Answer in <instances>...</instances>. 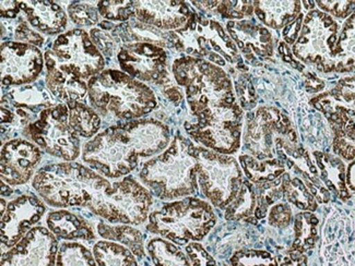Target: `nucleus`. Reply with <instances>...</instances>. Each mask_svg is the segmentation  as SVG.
I'll use <instances>...</instances> for the list:
<instances>
[{"instance_id":"obj_1","label":"nucleus","mask_w":355,"mask_h":266,"mask_svg":"<svg viewBox=\"0 0 355 266\" xmlns=\"http://www.w3.org/2000/svg\"><path fill=\"white\" fill-rule=\"evenodd\" d=\"M32 184L53 208L83 206L112 224L141 225L153 203L151 192L134 177L111 182L90 167L72 161L45 166Z\"/></svg>"},{"instance_id":"obj_2","label":"nucleus","mask_w":355,"mask_h":266,"mask_svg":"<svg viewBox=\"0 0 355 266\" xmlns=\"http://www.w3.org/2000/svg\"><path fill=\"white\" fill-rule=\"evenodd\" d=\"M170 140V129L164 123L140 118L98 133L83 145V159L102 176L117 179L134 172L140 159L168 149Z\"/></svg>"},{"instance_id":"obj_3","label":"nucleus","mask_w":355,"mask_h":266,"mask_svg":"<svg viewBox=\"0 0 355 266\" xmlns=\"http://www.w3.org/2000/svg\"><path fill=\"white\" fill-rule=\"evenodd\" d=\"M197 168V146L178 134L168 149L142 166L139 178L152 195L170 201L195 195Z\"/></svg>"},{"instance_id":"obj_4","label":"nucleus","mask_w":355,"mask_h":266,"mask_svg":"<svg viewBox=\"0 0 355 266\" xmlns=\"http://www.w3.org/2000/svg\"><path fill=\"white\" fill-rule=\"evenodd\" d=\"M88 90L91 106L105 118L136 121L157 107L155 92L119 70H104L91 78Z\"/></svg>"},{"instance_id":"obj_5","label":"nucleus","mask_w":355,"mask_h":266,"mask_svg":"<svg viewBox=\"0 0 355 266\" xmlns=\"http://www.w3.org/2000/svg\"><path fill=\"white\" fill-rule=\"evenodd\" d=\"M173 75L185 89L188 105L195 117L205 110L237 104L227 72L205 59L193 56L176 59Z\"/></svg>"},{"instance_id":"obj_6","label":"nucleus","mask_w":355,"mask_h":266,"mask_svg":"<svg viewBox=\"0 0 355 266\" xmlns=\"http://www.w3.org/2000/svg\"><path fill=\"white\" fill-rule=\"evenodd\" d=\"M216 223L211 205L198 197H188L152 212L147 231L184 246L202 240Z\"/></svg>"},{"instance_id":"obj_7","label":"nucleus","mask_w":355,"mask_h":266,"mask_svg":"<svg viewBox=\"0 0 355 266\" xmlns=\"http://www.w3.org/2000/svg\"><path fill=\"white\" fill-rule=\"evenodd\" d=\"M171 41L180 51L191 56L206 57L214 64L225 66L237 62L240 69L248 70L243 64L235 44L216 21L207 20L193 12L191 20L183 28L171 32Z\"/></svg>"},{"instance_id":"obj_8","label":"nucleus","mask_w":355,"mask_h":266,"mask_svg":"<svg viewBox=\"0 0 355 266\" xmlns=\"http://www.w3.org/2000/svg\"><path fill=\"white\" fill-rule=\"evenodd\" d=\"M198 184L216 208L227 209L244 181L242 168L234 157L197 148Z\"/></svg>"},{"instance_id":"obj_9","label":"nucleus","mask_w":355,"mask_h":266,"mask_svg":"<svg viewBox=\"0 0 355 266\" xmlns=\"http://www.w3.org/2000/svg\"><path fill=\"white\" fill-rule=\"evenodd\" d=\"M195 123H186L188 134L210 151L230 155L239 151L242 140L243 110L240 106L214 108L196 116Z\"/></svg>"},{"instance_id":"obj_10","label":"nucleus","mask_w":355,"mask_h":266,"mask_svg":"<svg viewBox=\"0 0 355 266\" xmlns=\"http://www.w3.org/2000/svg\"><path fill=\"white\" fill-rule=\"evenodd\" d=\"M24 133L52 157L72 161L80 155V140L70 125L69 107L64 104L42 110L39 119L30 123Z\"/></svg>"},{"instance_id":"obj_11","label":"nucleus","mask_w":355,"mask_h":266,"mask_svg":"<svg viewBox=\"0 0 355 266\" xmlns=\"http://www.w3.org/2000/svg\"><path fill=\"white\" fill-rule=\"evenodd\" d=\"M46 66L90 80L103 71V55L83 30H71L57 37L52 48L45 53Z\"/></svg>"},{"instance_id":"obj_12","label":"nucleus","mask_w":355,"mask_h":266,"mask_svg":"<svg viewBox=\"0 0 355 266\" xmlns=\"http://www.w3.org/2000/svg\"><path fill=\"white\" fill-rule=\"evenodd\" d=\"M339 24L331 16L320 10H311L304 20L301 35L294 43L297 59L314 64L320 71H335L334 51L337 45Z\"/></svg>"},{"instance_id":"obj_13","label":"nucleus","mask_w":355,"mask_h":266,"mask_svg":"<svg viewBox=\"0 0 355 266\" xmlns=\"http://www.w3.org/2000/svg\"><path fill=\"white\" fill-rule=\"evenodd\" d=\"M160 44L150 42L124 44L117 51L121 70L134 79L164 85L170 81L166 72V53Z\"/></svg>"},{"instance_id":"obj_14","label":"nucleus","mask_w":355,"mask_h":266,"mask_svg":"<svg viewBox=\"0 0 355 266\" xmlns=\"http://www.w3.org/2000/svg\"><path fill=\"white\" fill-rule=\"evenodd\" d=\"M44 58L37 47L24 42H6L1 45V82L26 85L43 70Z\"/></svg>"},{"instance_id":"obj_15","label":"nucleus","mask_w":355,"mask_h":266,"mask_svg":"<svg viewBox=\"0 0 355 266\" xmlns=\"http://www.w3.org/2000/svg\"><path fill=\"white\" fill-rule=\"evenodd\" d=\"M58 241L47 228H32L1 258V266H56Z\"/></svg>"},{"instance_id":"obj_16","label":"nucleus","mask_w":355,"mask_h":266,"mask_svg":"<svg viewBox=\"0 0 355 266\" xmlns=\"http://www.w3.org/2000/svg\"><path fill=\"white\" fill-rule=\"evenodd\" d=\"M44 203L33 195H24L12 200L1 211V245L3 248L16 246L31 231L45 213Z\"/></svg>"},{"instance_id":"obj_17","label":"nucleus","mask_w":355,"mask_h":266,"mask_svg":"<svg viewBox=\"0 0 355 266\" xmlns=\"http://www.w3.org/2000/svg\"><path fill=\"white\" fill-rule=\"evenodd\" d=\"M41 159V150L30 141L17 139L7 142L1 150V181L10 186L26 184Z\"/></svg>"},{"instance_id":"obj_18","label":"nucleus","mask_w":355,"mask_h":266,"mask_svg":"<svg viewBox=\"0 0 355 266\" xmlns=\"http://www.w3.org/2000/svg\"><path fill=\"white\" fill-rule=\"evenodd\" d=\"M193 12L184 1H135V17L141 24L165 31L180 30Z\"/></svg>"},{"instance_id":"obj_19","label":"nucleus","mask_w":355,"mask_h":266,"mask_svg":"<svg viewBox=\"0 0 355 266\" xmlns=\"http://www.w3.org/2000/svg\"><path fill=\"white\" fill-rule=\"evenodd\" d=\"M227 28L246 58L272 56V37L261 24L250 20L230 21Z\"/></svg>"},{"instance_id":"obj_20","label":"nucleus","mask_w":355,"mask_h":266,"mask_svg":"<svg viewBox=\"0 0 355 266\" xmlns=\"http://www.w3.org/2000/svg\"><path fill=\"white\" fill-rule=\"evenodd\" d=\"M28 24L37 31L45 34H57L67 26V15L55 1H18Z\"/></svg>"},{"instance_id":"obj_21","label":"nucleus","mask_w":355,"mask_h":266,"mask_svg":"<svg viewBox=\"0 0 355 266\" xmlns=\"http://www.w3.org/2000/svg\"><path fill=\"white\" fill-rule=\"evenodd\" d=\"M47 227L64 240H92L96 238L92 226L85 218L67 210L54 211L46 218Z\"/></svg>"},{"instance_id":"obj_22","label":"nucleus","mask_w":355,"mask_h":266,"mask_svg":"<svg viewBox=\"0 0 355 266\" xmlns=\"http://www.w3.org/2000/svg\"><path fill=\"white\" fill-rule=\"evenodd\" d=\"M46 85L49 90L67 103L83 102L89 94L88 83L81 78L60 71L54 66H46Z\"/></svg>"},{"instance_id":"obj_23","label":"nucleus","mask_w":355,"mask_h":266,"mask_svg":"<svg viewBox=\"0 0 355 266\" xmlns=\"http://www.w3.org/2000/svg\"><path fill=\"white\" fill-rule=\"evenodd\" d=\"M334 129L332 150L336 155L345 161L355 159V121L343 112H334L326 115Z\"/></svg>"},{"instance_id":"obj_24","label":"nucleus","mask_w":355,"mask_h":266,"mask_svg":"<svg viewBox=\"0 0 355 266\" xmlns=\"http://www.w3.org/2000/svg\"><path fill=\"white\" fill-rule=\"evenodd\" d=\"M255 12L263 24L279 30L301 15L300 1H255Z\"/></svg>"},{"instance_id":"obj_25","label":"nucleus","mask_w":355,"mask_h":266,"mask_svg":"<svg viewBox=\"0 0 355 266\" xmlns=\"http://www.w3.org/2000/svg\"><path fill=\"white\" fill-rule=\"evenodd\" d=\"M313 155L316 161L317 168L320 170L322 179L327 188L335 192L343 201L349 199L350 193L347 187V177L343 161L331 154L322 152H314Z\"/></svg>"},{"instance_id":"obj_26","label":"nucleus","mask_w":355,"mask_h":266,"mask_svg":"<svg viewBox=\"0 0 355 266\" xmlns=\"http://www.w3.org/2000/svg\"><path fill=\"white\" fill-rule=\"evenodd\" d=\"M240 163L252 184H263L266 182L275 181L286 174V163L279 159H259L248 154L240 155Z\"/></svg>"},{"instance_id":"obj_27","label":"nucleus","mask_w":355,"mask_h":266,"mask_svg":"<svg viewBox=\"0 0 355 266\" xmlns=\"http://www.w3.org/2000/svg\"><path fill=\"white\" fill-rule=\"evenodd\" d=\"M336 72L355 69V11L349 17L334 51Z\"/></svg>"},{"instance_id":"obj_28","label":"nucleus","mask_w":355,"mask_h":266,"mask_svg":"<svg viewBox=\"0 0 355 266\" xmlns=\"http://www.w3.org/2000/svg\"><path fill=\"white\" fill-rule=\"evenodd\" d=\"M98 233L106 240L119 242L121 246L126 247L139 260L144 258L146 254H144V237L136 228L125 224L119 226H110L107 224L100 223L98 225Z\"/></svg>"},{"instance_id":"obj_29","label":"nucleus","mask_w":355,"mask_h":266,"mask_svg":"<svg viewBox=\"0 0 355 266\" xmlns=\"http://www.w3.org/2000/svg\"><path fill=\"white\" fill-rule=\"evenodd\" d=\"M320 220L314 213L304 211L296 215L294 220V241L292 250L305 254L314 248L318 240Z\"/></svg>"},{"instance_id":"obj_30","label":"nucleus","mask_w":355,"mask_h":266,"mask_svg":"<svg viewBox=\"0 0 355 266\" xmlns=\"http://www.w3.org/2000/svg\"><path fill=\"white\" fill-rule=\"evenodd\" d=\"M93 256L98 266H138L132 251L114 241H98L93 247Z\"/></svg>"},{"instance_id":"obj_31","label":"nucleus","mask_w":355,"mask_h":266,"mask_svg":"<svg viewBox=\"0 0 355 266\" xmlns=\"http://www.w3.org/2000/svg\"><path fill=\"white\" fill-rule=\"evenodd\" d=\"M257 193L248 179H244L240 191L225 209L227 220H250L257 209Z\"/></svg>"},{"instance_id":"obj_32","label":"nucleus","mask_w":355,"mask_h":266,"mask_svg":"<svg viewBox=\"0 0 355 266\" xmlns=\"http://www.w3.org/2000/svg\"><path fill=\"white\" fill-rule=\"evenodd\" d=\"M147 250L155 266H193L183 251L170 240L152 239L148 242Z\"/></svg>"},{"instance_id":"obj_33","label":"nucleus","mask_w":355,"mask_h":266,"mask_svg":"<svg viewBox=\"0 0 355 266\" xmlns=\"http://www.w3.org/2000/svg\"><path fill=\"white\" fill-rule=\"evenodd\" d=\"M7 98H10L13 107L22 109H31L33 112L41 110V108L53 107L54 103L49 93L39 85H24L11 91ZM42 112V110H41Z\"/></svg>"},{"instance_id":"obj_34","label":"nucleus","mask_w":355,"mask_h":266,"mask_svg":"<svg viewBox=\"0 0 355 266\" xmlns=\"http://www.w3.org/2000/svg\"><path fill=\"white\" fill-rule=\"evenodd\" d=\"M69 107V123L78 136L92 138L101 128L100 115L83 103L67 104Z\"/></svg>"},{"instance_id":"obj_35","label":"nucleus","mask_w":355,"mask_h":266,"mask_svg":"<svg viewBox=\"0 0 355 266\" xmlns=\"http://www.w3.org/2000/svg\"><path fill=\"white\" fill-rule=\"evenodd\" d=\"M282 187L284 197H286L288 203L295 205L300 210L309 212L316 211V199L311 195L302 177L290 176L286 172L282 176Z\"/></svg>"},{"instance_id":"obj_36","label":"nucleus","mask_w":355,"mask_h":266,"mask_svg":"<svg viewBox=\"0 0 355 266\" xmlns=\"http://www.w3.org/2000/svg\"><path fill=\"white\" fill-rule=\"evenodd\" d=\"M56 266H98V263L83 243L64 242L57 252Z\"/></svg>"},{"instance_id":"obj_37","label":"nucleus","mask_w":355,"mask_h":266,"mask_svg":"<svg viewBox=\"0 0 355 266\" xmlns=\"http://www.w3.org/2000/svg\"><path fill=\"white\" fill-rule=\"evenodd\" d=\"M232 266H279V260L269 251L246 249L237 251L231 258Z\"/></svg>"},{"instance_id":"obj_38","label":"nucleus","mask_w":355,"mask_h":266,"mask_svg":"<svg viewBox=\"0 0 355 266\" xmlns=\"http://www.w3.org/2000/svg\"><path fill=\"white\" fill-rule=\"evenodd\" d=\"M98 12L110 21L126 22L135 16V1H98Z\"/></svg>"},{"instance_id":"obj_39","label":"nucleus","mask_w":355,"mask_h":266,"mask_svg":"<svg viewBox=\"0 0 355 266\" xmlns=\"http://www.w3.org/2000/svg\"><path fill=\"white\" fill-rule=\"evenodd\" d=\"M255 1H214V10L223 18L243 19L252 17L255 11Z\"/></svg>"},{"instance_id":"obj_40","label":"nucleus","mask_w":355,"mask_h":266,"mask_svg":"<svg viewBox=\"0 0 355 266\" xmlns=\"http://www.w3.org/2000/svg\"><path fill=\"white\" fill-rule=\"evenodd\" d=\"M68 13L73 24L91 26L98 24V9L87 3H72L68 7Z\"/></svg>"},{"instance_id":"obj_41","label":"nucleus","mask_w":355,"mask_h":266,"mask_svg":"<svg viewBox=\"0 0 355 266\" xmlns=\"http://www.w3.org/2000/svg\"><path fill=\"white\" fill-rule=\"evenodd\" d=\"M91 39L98 51L106 57L113 56L114 51H119V44L116 43L111 32L101 31L100 28L91 30Z\"/></svg>"},{"instance_id":"obj_42","label":"nucleus","mask_w":355,"mask_h":266,"mask_svg":"<svg viewBox=\"0 0 355 266\" xmlns=\"http://www.w3.org/2000/svg\"><path fill=\"white\" fill-rule=\"evenodd\" d=\"M316 3L322 12L339 19L350 17L355 11V1H317Z\"/></svg>"},{"instance_id":"obj_43","label":"nucleus","mask_w":355,"mask_h":266,"mask_svg":"<svg viewBox=\"0 0 355 266\" xmlns=\"http://www.w3.org/2000/svg\"><path fill=\"white\" fill-rule=\"evenodd\" d=\"M186 254L193 266H218L216 260L207 252L198 242H189L186 247Z\"/></svg>"},{"instance_id":"obj_44","label":"nucleus","mask_w":355,"mask_h":266,"mask_svg":"<svg viewBox=\"0 0 355 266\" xmlns=\"http://www.w3.org/2000/svg\"><path fill=\"white\" fill-rule=\"evenodd\" d=\"M269 225L275 228H286L292 220V210L288 203H275L269 212Z\"/></svg>"},{"instance_id":"obj_45","label":"nucleus","mask_w":355,"mask_h":266,"mask_svg":"<svg viewBox=\"0 0 355 266\" xmlns=\"http://www.w3.org/2000/svg\"><path fill=\"white\" fill-rule=\"evenodd\" d=\"M236 91L243 108L250 109V108L255 106V90H254V87H252V83L248 80L245 79V78H241L236 82Z\"/></svg>"},{"instance_id":"obj_46","label":"nucleus","mask_w":355,"mask_h":266,"mask_svg":"<svg viewBox=\"0 0 355 266\" xmlns=\"http://www.w3.org/2000/svg\"><path fill=\"white\" fill-rule=\"evenodd\" d=\"M15 37L18 41H24V43L32 44L34 46H42L44 39L40 34L26 26V22H20L15 28Z\"/></svg>"},{"instance_id":"obj_47","label":"nucleus","mask_w":355,"mask_h":266,"mask_svg":"<svg viewBox=\"0 0 355 266\" xmlns=\"http://www.w3.org/2000/svg\"><path fill=\"white\" fill-rule=\"evenodd\" d=\"M279 266H307V256L299 251L290 249L279 261Z\"/></svg>"},{"instance_id":"obj_48","label":"nucleus","mask_w":355,"mask_h":266,"mask_svg":"<svg viewBox=\"0 0 355 266\" xmlns=\"http://www.w3.org/2000/svg\"><path fill=\"white\" fill-rule=\"evenodd\" d=\"M302 19L303 15L295 19L290 26H286V31L284 32V41L288 44H293L297 39L300 30H301Z\"/></svg>"},{"instance_id":"obj_49","label":"nucleus","mask_w":355,"mask_h":266,"mask_svg":"<svg viewBox=\"0 0 355 266\" xmlns=\"http://www.w3.org/2000/svg\"><path fill=\"white\" fill-rule=\"evenodd\" d=\"M20 11L18 1H1V17L3 19H15Z\"/></svg>"},{"instance_id":"obj_50","label":"nucleus","mask_w":355,"mask_h":266,"mask_svg":"<svg viewBox=\"0 0 355 266\" xmlns=\"http://www.w3.org/2000/svg\"><path fill=\"white\" fill-rule=\"evenodd\" d=\"M335 89L336 90L341 91V92L355 95V75L352 76V77H347L340 80Z\"/></svg>"},{"instance_id":"obj_51","label":"nucleus","mask_w":355,"mask_h":266,"mask_svg":"<svg viewBox=\"0 0 355 266\" xmlns=\"http://www.w3.org/2000/svg\"><path fill=\"white\" fill-rule=\"evenodd\" d=\"M347 184L352 191H355V159L349 165L347 170Z\"/></svg>"}]
</instances>
